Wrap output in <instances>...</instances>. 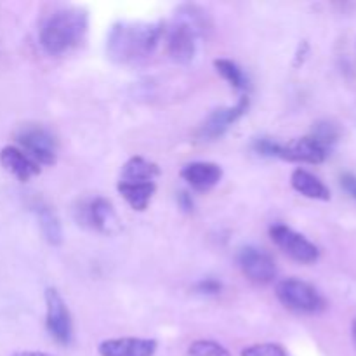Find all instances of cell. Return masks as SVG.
<instances>
[{
    "instance_id": "cell-27",
    "label": "cell",
    "mask_w": 356,
    "mask_h": 356,
    "mask_svg": "<svg viewBox=\"0 0 356 356\" xmlns=\"http://www.w3.org/2000/svg\"><path fill=\"white\" fill-rule=\"evenodd\" d=\"M10 356H56L51 353H44V351H16Z\"/></svg>"
},
{
    "instance_id": "cell-22",
    "label": "cell",
    "mask_w": 356,
    "mask_h": 356,
    "mask_svg": "<svg viewBox=\"0 0 356 356\" xmlns=\"http://www.w3.org/2000/svg\"><path fill=\"white\" fill-rule=\"evenodd\" d=\"M252 149L261 156H270V159H280L282 143L275 141L271 138H259L252 143Z\"/></svg>"
},
{
    "instance_id": "cell-7",
    "label": "cell",
    "mask_w": 356,
    "mask_h": 356,
    "mask_svg": "<svg viewBox=\"0 0 356 356\" xmlns=\"http://www.w3.org/2000/svg\"><path fill=\"white\" fill-rule=\"evenodd\" d=\"M270 236L291 259L301 264H312L318 261L320 250L305 235L285 225H273L270 228Z\"/></svg>"
},
{
    "instance_id": "cell-24",
    "label": "cell",
    "mask_w": 356,
    "mask_h": 356,
    "mask_svg": "<svg viewBox=\"0 0 356 356\" xmlns=\"http://www.w3.org/2000/svg\"><path fill=\"white\" fill-rule=\"evenodd\" d=\"M221 289H222V284L219 280H216V278H204V280H200L197 285H195V291H197L198 294H205V296L219 294Z\"/></svg>"
},
{
    "instance_id": "cell-18",
    "label": "cell",
    "mask_w": 356,
    "mask_h": 356,
    "mask_svg": "<svg viewBox=\"0 0 356 356\" xmlns=\"http://www.w3.org/2000/svg\"><path fill=\"white\" fill-rule=\"evenodd\" d=\"M160 176V167L143 156H132L122 169V179L127 183H155Z\"/></svg>"
},
{
    "instance_id": "cell-21",
    "label": "cell",
    "mask_w": 356,
    "mask_h": 356,
    "mask_svg": "<svg viewBox=\"0 0 356 356\" xmlns=\"http://www.w3.org/2000/svg\"><path fill=\"white\" fill-rule=\"evenodd\" d=\"M312 136H315L320 143H323L327 148L332 149V146L336 145L337 138H339V131H337L336 125L330 124V122H320V124L315 125Z\"/></svg>"
},
{
    "instance_id": "cell-28",
    "label": "cell",
    "mask_w": 356,
    "mask_h": 356,
    "mask_svg": "<svg viewBox=\"0 0 356 356\" xmlns=\"http://www.w3.org/2000/svg\"><path fill=\"white\" fill-rule=\"evenodd\" d=\"M353 341H355V346H356V322L353 323Z\"/></svg>"
},
{
    "instance_id": "cell-8",
    "label": "cell",
    "mask_w": 356,
    "mask_h": 356,
    "mask_svg": "<svg viewBox=\"0 0 356 356\" xmlns=\"http://www.w3.org/2000/svg\"><path fill=\"white\" fill-rule=\"evenodd\" d=\"M236 261H238L242 273L254 284L268 285L277 278V264H275L271 254L264 249H259L256 245L242 247L238 250Z\"/></svg>"
},
{
    "instance_id": "cell-16",
    "label": "cell",
    "mask_w": 356,
    "mask_h": 356,
    "mask_svg": "<svg viewBox=\"0 0 356 356\" xmlns=\"http://www.w3.org/2000/svg\"><path fill=\"white\" fill-rule=\"evenodd\" d=\"M291 184L298 193L312 200H330V190L315 176L305 169H296L291 176Z\"/></svg>"
},
{
    "instance_id": "cell-3",
    "label": "cell",
    "mask_w": 356,
    "mask_h": 356,
    "mask_svg": "<svg viewBox=\"0 0 356 356\" xmlns=\"http://www.w3.org/2000/svg\"><path fill=\"white\" fill-rule=\"evenodd\" d=\"M205 31V14L197 7H184L172 26L165 30L167 52L176 63L186 65L197 54V38Z\"/></svg>"
},
{
    "instance_id": "cell-17",
    "label": "cell",
    "mask_w": 356,
    "mask_h": 356,
    "mask_svg": "<svg viewBox=\"0 0 356 356\" xmlns=\"http://www.w3.org/2000/svg\"><path fill=\"white\" fill-rule=\"evenodd\" d=\"M33 211L35 214H37L38 226H40V232L42 235H44L45 242L51 243V245H61L63 228L61 221H59L54 209H52L51 205L44 204V202H37V204L33 205Z\"/></svg>"
},
{
    "instance_id": "cell-20",
    "label": "cell",
    "mask_w": 356,
    "mask_h": 356,
    "mask_svg": "<svg viewBox=\"0 0 356 356\" xmlns=\"http://www.w3.org/2000/svg\"><path fill=\"white\" fill-rule=\"evenodd\" d=\"M188 356H232V353L222 344L216 343V341L198 339L190 344Z\"/></svg>"
},
{
    "instance_id": "cell-26",
    "label": "cell",
    "mask_w": 356,
    "mask_h": 356,
    "mask_svg": "<svg viewBox=\"0 0 356 356\" xmlns=\"http://www.w3.org/2000/svg\"><path fill=\"white\" fill-rule=\"evenodd\" d=\"M177 200H179V205L183 207V211H186V212L193 211V198H191L190 193L183 191V193H179Z\"/></svg>"
},
{
    "instance_id": "cell-25",
    "label": "cell",
    "mask_w": 356,
    "mask_h": 356,
    "mask_svg": "<svg viewBox=\"0 0 356 356\" xmlns=\"http://www.w3.org/2000/svg\"><path fill=\"white\" fill-rule=\"evenodd\" d=\"M341 186H343V190L346 191L351 198H355L356 200V176L355 174H351V172L343 174V176H341Z\"/></svg>"
},
{
    "instance_id": "cell-15",
    "label": "cell",
    "mask_w": 356,
    "mask_h": 356,
    "mask_svg": "<svg viewBox=\"0 0 356 356\" xmlns=\"http://www.w3.org/2000/svg\"><path fill=\"white\" fill-rule=\"evenodd\" d=\"M117 190L132 211L143 212L148 209L149 202H152L153 195H155L156 186L155 183H127V181H118Z\"/></svg>"
},
{
    "instance_id": "cell-5",
    "label": "cell",
    "mask_w": 356,
    "mask_h": 356,
    "mask_svg": "<svg viewBox=\"0 0 356 356\" xmlns=\"http://www.w3.org/2000/svg\"><path fill=\"white\" fill-rule=\"evenodd\" d=\"M16 141L38 165H54L58 160V141L51 131L38 124H24L16 131Z\"/></svg>"
},
{
    "instance_id": "cell-6",
    "label": "cell",
    "mask_w": 356,
    "mask_h": 356,
    "mask_svg": "<svg viewBox=\"0 0 356 356\" xmlns=\"http://www.w3.org/2000/svg\"><path fill=\"white\" fill-rule=\"evenodd\" d=\"M45 329L61 346H70L73 343L72 313L61 294L52 287L45 291Z\"/></svg>"
},
{
    "instance_id": "cell-10",
    "label": "cell",
    "mask_w": 356,
    "mask_h": 356,
    "mask_svg": "<svg viewBox=\"0 0 356 356\" xmlns=\"http://www.w3.org/2000/svg\"><path fill=\"white\" fill-rule=\"evenodd\" d=\"M249 104V96H242L233 106H222L214 110L207 118H205V122L200 125V129H198V138H200L202 141H216V139H219L222 134H226V131H228L235 122H238L240 118L247 113Z\"/></svg>"
},
{
    "instance_id": "cell-23",
    "label": "cell",
    "mask_w": 356,
    "mask_h": 356,
    "mask_svg": "<svg viewBox=\"0 0 356 356\" xmlns=\"http://www.w3.org/2000/svg\"><path fill=\"white\" fill-rule=\"evenodd\" d=\"M242 356H287L284 348L275 343L252 344L242 350Z\"/></svg>"
},
{
    "instance_id": "cell-14",
    "label": "cell",
    "mask_w": 356,
    "mask_h": 356,
    "mask_svg": "<svg viewBox=\"0 0 356 356\" xmlns=\"http://www.w3.org/2000/svg\"><path fill=\"white\" fill-rule=\"evenodd\" d=\"M181 177L197 191H209L221 181L222 169L214 162H191L181 169Z\"/></svg>"
},
{
    "instance_id": "cell-9",
    "label": "cell",
    "mask_w": 356,
    "mask_h": 356,
    "mask_svg": "<svg viewBox=\"0 0 356 356\" xmlns=\"http://www.w3.org/2000/svg\"><path fill=\"white\" fill-rule=\"evenodd\" d=\"M76 221L79 225L92 228L101 233H113L118 229V218L108 198L96 197L90 200L80 202L76 207Z\"/></svg>"
},
{
    "instance_id": "cell-2",
    "label": "cell",
    "mask_w": 356,
    "mask_h": 356,
    "mask_svg": "<svg viewBox=\"0 0 356 356\" xmlns=\"http://www.w3.org/2000/svg\"><path fill=\"white\" fill-rule=\"evenodd\" d=\"M87 13L76 7H65L49 14L38 28V40L51 56H61L79 47L87 33Z\"/></svg>"
},
{
    "instance_id": "cell-19",
    "label": "cell",
    "mask_w": 356,
    "mask_h": 356,
    "mask_svg": "<svg viewBox=\"0 0 356 356\" xmlns=\"http://www.w3.org/2000/svg\"><path fill=\"white\" fill-rule=\"evenodd\" d=\"M214 68L218 70L219 75H221L235 90H243L249 86L243 70L240 68L235 61H232V59H216Z\"/></svg>"
},
{
    "instance_id": "cell-1",
    "label": "cell",
    "mask_w": 356,
    "mask_h": 356,
    "mask_svg": "<svg viewBox=\"0 0 356 356\" xmlns=\"http://www.w3.org/2000/svg\"><path fill=\"white\" fill-rule=\"evenodd\" d=\"M163 35V23H117L108 35V54L117 63L139 61L155 51Z\"/></svg>"
},
{
    "instance_id": "cell-11",
    "label": "cell",
    "mask_w": 356,
    "mask_h": 356,
    "mask_svg": "<svg viewBox=\"0 0 356 356\" xmlns=\"http://www.w3.org/2000/svg\"><path fill=\"white\" fill-rule=\"evenodd\" d=\"M330 148L320 143L315 136H305L291 143H282V160L305 163H322L329 156Z\"/></svg>"
},
{
    "instance_id": "cell-13",
    "label": "cell",
    "mask_w": 356,
    "mask_h": 356,
    "mask_svg": "<svg viewBox=\"0 0 356 356\" xmlns=\"http://www.w3.org/2000/svg\"><path fill=\"white\" fill-rule=\"evenodd\" d=\"M0 163L7 172L23 183L40 174V165L17 146H6L0 149Z\"/></svg>"
},
{
    "instance_id": "cell-4",
    "label": "cell",
    "mask_w": 356,
    "mask_h": 356,
    "mask_svg": "<svg viewBox=\"0 0 356 356\" xmlns=\"http://www.w3.org/2000/svg\"><path fill=\"white\" fill-rule=\"evenodd\" d=\"M278 301L287 309L302 315H315L325 309V299L312 284L299 278H284L277 284Z\"/></svg>"
},
{
    "instance_id": "cell-12",
    "label": "cell",
    "mask_w": 356,
    "mask_h": 356,
    "mask_svg": "<svg viewBox=\"0 0 356 356\" xmlns=\"http://www.w3.org/2000/svg\"><path fill=\"white\" fill-rule=\"evenodd\" d=\"M155 339H141V337H120V339H106L99 344L97 351L101 356H153L156 353Z\"/></svg>"
}]
</instances>
